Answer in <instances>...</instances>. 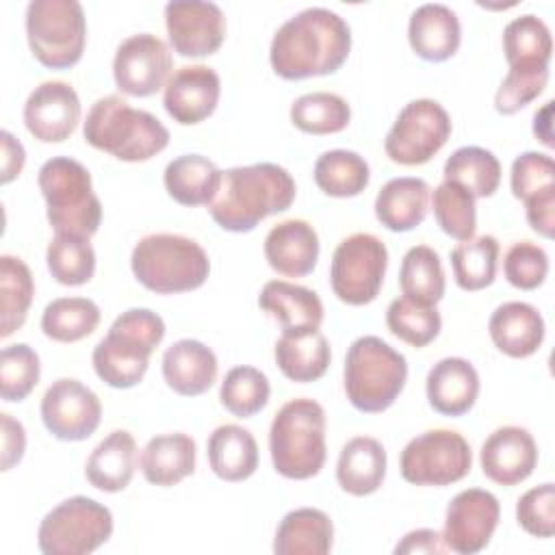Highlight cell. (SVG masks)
<instances>
[{"label": "cell", "mask_w": 555, "mask_h": 555, "mask_svg": "<svg viewBox=\"0 0 555 555\" xmlns=\"http://www.w3.org/2000/svg\"><path fill=\"white\" fill-rule=\"evenodd\" d=\"M351 52V28L325 7H308L288 17L269 48L271 69L284 80L327 76L343 67Z\"/></svg>", "instance_id": "6da1fadb"}, {"label": "cell", "mask_w": 555, "mask_h": 555, "mask_svg": "<svg viewBox=\"0 0 555 555\" xmlns=\"http://www.w3.org/2000/svg\"><path fill=\"white\" fill-rule=\"evenodd\" d=\"M293 176L275 163H254L221 171V184L208 212L225 232H251L262 219L284 212L295 202Z\"/></svg>", "instance_id": "7a4b0ae2"}, {"label": "cell", "mask_w": 555, "mask_h": 555, "mask_svg": "<svg viewBox=\"0 0 555 555\" xmlns=\"http://www.w3.org/2000/svg\"><path fill=\"white\" fill-rule=\"evenodd\" d=\"M85 141L124 163H143L169 145L165 124L141 108H132L121 95H104L93 102L82 126Z\"/></svg>", "instance_id": "3957f363"}, {"label": "cell", "mask_w": 555, "mask_h": 555, "mask_svg": "<svg viewBox=\"0 0 555 555\" xmlns=\"http://www.w3.org/2000/svg\"><path fill=\"white\" fill-rule=\"evenodd\" d=\"M165 338V321L150 308H128L93 347L95 375L111 388L137 386L150 366V356Z\"/></svg>", "instance_id": "277c9868"}, {"label": "cell", "mask_w": 555, "mask_h": 555, "mask_svg": "<svg viewBox=\"0 0 555 555\" xmlns=\"http://www.w3.org/2000/svg\"><path fill=\"white\" fill-rule=\"evenodd\" d=\"M269 451L275 473L286 479L319 475L327 457L323 405L308 397L286 401L271 421Z\"/></svg>", "instance_id": "5b68a950"}, {"label": "cell", "mask_w": 555, "mask_h": 555, "mask_svg": "<svg viewBox=\"0 0 555 555\" xmlns=\"http://www.w3.org/2000/svg\"><path fill=\"white\" fill-rule=\"evenodd\" d=\"M130 269L141 286L156 295L189 293L208 280L210 260L204 247L182 234L143 236L130 256Z\"/></svg>", "instance_id": "8992f818"}, {"label": "cell", "mask_w": 555, "mask_h": 555, "mask_svg": "<svg viewBox=\"0 0 555 555\" xmlns=\"http://www.w3.org/2000/svg\"><path fill=\"white\" fill-rule=\"evenodd\" d=\"M345 395L364 414L388 410L408 382V360L379 336L356 338L345 356Z\"/></svg>", "instance_id": "52a82bcc"}, {"label": "cell", "mask_w": 555, "mask_h": 555, "mask_svg": "<svg viewBox=\"0 0 555 555\" xmlns=\"http://www.w3.org/2000/svg\"><path fill=\"white\" fill-rule=\"evenodd\" d=\"M39 191L46 199V215L54 234H78L91 238L102 221V204L93 193L89 169L69 158L52 156L37 173Z\"/></svg>", "instance_id": "ba28073f"}, {"label": "cell", "mask_w": 555, "mask_h": 555, "mask_svg": "<svg viewBox=\"0 0 555 555\" xmlns=\"http://www.w3.org/2000/svg\"><path fill=\"white\" fill-rule=\"evenodd\" d=\"M33 56L50 69L74 67L85 52L87 20L78 0H33L26 7Z\"/></svg>", "instance_id": "9c48e42d"}, {"label": "cell", "mask_w": 555, "mask_h": 555, "mask_svg": "<svg viewBox=\"0 0 555 555\" xmlns=\"http://www.w3.org/2000/svg\"><path fill=\"white\" fill-rule=\"evenodd\" d=\"M113 533V514L89 496H69L39 522L37 544L43 555H87Z\"/></svg>", "instance_id": "30bf717a"}, {"label": "cell", "mask_w": 555, "mask_h": 555, "mask_svg": "<svg viewBox=\"0 0 555 555\" xmlns=\"http://www.w3.org/2000/svg\"><path fill=\"white\" fill-rule=\"evenodd\" d=\"M386 269L388 249L384 241L369 232H356L336 245L330 262V284L343 304L366 306L379 295Z\"/></svg>", "instance_id": "8fae6325"}, {"label": "cell", "mask_w": 555, "mask_h": 555, "mask_svg": "<svg viewBox=\"0 0 555 555\" xmlns=\"http://www.w3.org/2000/svg\"><path fill=\"white\" fill-rule=\"evenodd\" d=\"M473 466L466 438L453 429H427L412 438L399 457L401 477L414 486H451Z\"/></svg>", "instance_id": "7c38bea8"}, {"label": "cell", "mask_w": 555, "mask_h": 555, "mask_svg": "<svg viewBox=\"0 0 555 555\" xmlns=\"http://www.w3.org/2000/svg\"><path fill=\"white\" fill-rule=\"evenodd\" d=\"M451 130V117L444 106L431 98H418L399 111L384 139V152L397 165H423L442 150Z\"/></svg>", "instance_id": "4fadbf2b"}, {"label": "cell", "mask_w": 555, "mask_h": 555, "mask_svg": "<svg viewBox=\"0 0 555 555\" xmlns=\"http://www.w3.org/2000/svg\"><path fill=\"white\" fill-rule=\"evenodd\" d=\"M39 410L46 429L65 442L87 440L102 421L98 395L74 377L54 379L43 392Z\"/></svg>", "instance_id": "5bb4252c"}, {"label": "cell", "mask_w": 555, "mask_h": 555, "mask_svg": "<svg viewBox=\"0 0 555 555\" xmlns=\"http://www.w3.org/2000/svg\"><path fill=\"white\" fill-rule=\"evenodd\" d=\"M171 65L173 59L169 46L160 37L152 33H137L117 46L113 78L121 93L147 98L158 89H165L171 76Z\"/></svg>", "instance_id": "9a60e30c"}, {"label": "cell", "mask_w": 555, "mask_h": 555, "mask_svg": "<svg viewBox=\"0 0 555 555\" xmlns=\"http://www.w3.org/2000/svg\"><path fill=\"white\" fill-rule=\"evenodd\" d=\"M165 26L173 52L184 59L215 54L225 39V15L206 0H171L165 4Z\"/></svg>", "instance_id": "2e32d148"}, {"label": "cell", "mask_w": 555, "mask_h": 555, "mask_svg": "<svg viewBox=\"0 0 555 555\" xmlns=\"http://www.w3.org/2000/svg\"><path fill=\"white\" fill-rule=\"evenodd\" d=\"M501 505L499 499L481 488H468L457 492L444 516V544L451 553L473 555L483 551L499 525Z\"/></svg>", "instance_id": "e0dca14e"}, {"label": "cell", "mask_w": 555, "mask_h": 555, "mask_svg": "<svg viewBox=\"0 0 555 555\" xmlns=\"http://www.w3.org/2000/svg\"><path fill=\"white\" fill-rule=\"evenodd\" d=\"M80 98L69 82L46 80L24 104V126L41 143H63L80 121Z\"/></svg>", "instance_id": "ac0fdd59"}, {"label": "cell", "mask_w": 555, "mask_h": 555, "mask_svg": "<svg viewBox=\"0 0 555 555\" xmlns=\"http://www.w3.org/2000/svg\"><path fill=\"white\" fill-rule=\"evenodd\" d=\"M219 95L221 78L212 67L182 65L163 89V106L176 124L195 126L215 113Z\"/></svg>", "instance_id": "d6986e66"}, {"label": "cell", "mask_w": 555, "mask_h": 555, "mask_svg": "<svg viewBox=\"0 0 555 555\" xmlns=\"http://www.w3.org/2000/svg\"><path fill=\"white\" fill-rule=\"evenodd\" d=\"M479 462L490 481L499 486H516L535 470L538 444L529 429L503 425L483 440Z\"/></svg>", "instance_id": "ffe728a7"}, {"label": "cell", "mask_w": 555, "mask_h": 555, "mask_svg": "<svg viewBox=\"0 0 555 555\" xmlns=\"http://www.w3.org/2000/svg\"><path fill=\"white\" fill-rule=\"evenodd\" d=\"M264 258L280 275H310L319 260V234L304 219H284L267 232Z\"/></svg>", "instance_id": "44dd1931"}, {"label": "cell", "mask_w": 555, "mask_h": 555, "mask_svg": "<svg viewBox=\"0 0 555 555\" xmlns=\"http://www.w3.org/2000/svg\"><path fill=\"white\" fill-rule=\"evenodd\" d=\"M215 351L195 338H180L171 343L163 353L165 384L182 397H199L217 379Z\"/></svg>", "instance_id": "7402d4cb"}, {"label": "cell", "mask_w": 555, "mask_h": 555, "mask_svg": "<svg viewBox=\"0 0 555 555\" xmlns=\"http://www.w3.org/2000/svg\"><path fill=\"white\" fill-rule=\"evenodd\" d=\"M408 41L423 61L440 63L451 59L462 41V26L455 11L440 2L416 7L408 22Z\"/></svg>", "instance_id": "603a6c76"}, {"label": "cell", "mask_w": 555, "mask_h": 555, "mask_svg": "<svg viewBox=\"0 0 555 555\" xmlns=\"http://www.w3.org/2000/svg\"><path fill=\"white\" fill-rule=\"evenodd\" d=\"M425 395L438 414L462 416L479 397V373L464 358H442L427 373Z\"/></svg>", "instance_id": "cb8c5ba5"}, {"label": "cell", "mask_w": 555, "mask_h": 555, "mask_svg": "<svg viewBox=\"0 0 555 555\" xmlns=\"http://www.w3.org/2000/svg\"><path fill=\"white\" fill-rule=\"evenodd\" d=\"M488 332L501 353L529 358L542 347L546 325L535 306L527 301H505L490 314Z\"/></svg>", "instance_id": "d4e9b609"}, {"label": "cell", "mask_w": 555, "mask_h": 555, "mask_svg": "<svg viewBox=\"0 0 555 555\" xmlns=\"http://www.w3.org/2000/svg\"><path fill=\"white\" fill-rule=\"evenodd\" d=\"M273 356L282 375L297 384H308L323 377L332 360L330 343L319 327L282 330Z\"/></svg>", "instance_id": "484cf974"}, {"label": "cell", "mask_w": 555, "mask_h": 555, "mask_svg": "<svg viewBox=\"0 0 555 555\" xmlns=\"http://www.w3.org/2000/svg\"><path fill=\"white\" fill-rule=\"evenodd\" d=\"M386 449L377 438L356 436L347 440L338 453L336 481L351 496H369L377 492L386 479Z\"/></svg>", "instance_id": "4316f807"}, {"label": "cell", "mask_w": 555, "mask_h": 555, "mask_svg": "<svg viewBox=\"0 0 555 555\" xmlns=\"http://www.w3.org/2000/svg\"><path fill=\"white\" fill-rule=\"evenodd\" d=\"M429 197L431 189L423 178H392L375 197V217L390 232H410L425 221Z\"/></svg>", "instance_id": "83f0119b"}, {"label": "cell", "mask_w": 555, "mask_h": 555, "mask_svg": "<svg viewBox=\"0 0 555 555\" xmlns=\"http://www.w3.org/2000/svg\"><path fill=\"white\" fill-rule=\"evenodd\" d=\"M197 447L189 434L173 431L147 440L141 451L139 466L152 486L169 488L193 475Z\"/></svg>", "instance_id": "f1b7e54d"}, {"label": "cell", "mask_w": 555, "mask_h": 555, "mask_svg": "<svg viewBox=\"0 0 555 555\" xmlns=\"http://www.w3.org/2000/svg\"><path fill=\"white\" fill-rule=\"evenodd\" d=\"M137 442L130 431L115 429L95 444L85 464L87 481L102 492H121L134 477Z\"/></svg>", "instance_id": "f546056e"}, {"label": "cell", "mask_w": 555, "mask_h": 555, "mask_svg": "<svg viewBox=\"0 0 555 555\" xmlns=\"http://www.w3.org/2000/svg\"><path fill=\"white\" fill-rule=\"evenodd\" d=\"M334 544L332 518L317 507H297L284 514L275 529L273 553L278 555H325Z\"/></svg>", "instance_id": "4dcf8cb0"}, {"label": "cell", "mask_w": 555, "mask_h": 555, "mask_svg": "<svg viewBox=\"0 0 555 555\" xmlns=\"http://www.w3.org/2000/svg\"><path fill=\"white\" fill-rule=\"evenodd\" d=\"M210 470L223 481H245L258 468V444L249 429L228 423L212 429L206 442Z\"/></svg>", "instance_id": "1f68e13d"}, {"label": "cell", "mask_w": 555, "mask_h": 555, "mask_svg": "<svg viewBox=\"0 0 555 555\" xmlns=\"http://www.w3.org/2000/svg\"><path fill=\"white\" fill-rule=\"evenodd\" d=\"M169 197L182 206H208L219 191L221 169L202 154H182L163 173Z\"/></svg>", "instance_id": "d6a6232c"}, {"label": "cell", "mask_w": 555, "mask_h": 555, "mask_svg": "<svg viewBox=\"0 0 555 555\" xmlns=\"http://www.w3.org/2000/svg\"><path fill=\"white\" fill-rule=\"evenodd\" d=\"M258 306L280 321L282 330L321 327L323 323L321 297L312 288L286 280L267 282L258 295Z\"/></svg>", "instance_id": "836d02e7"}, {"label": "cell", "mask_w": 555, "mask_h": 555, "mask_svg": "<svg viewBox=\"0 0 555 555\" xmlns=\"http://www.w3.org/2000/svg\"><path fill=\"white\" fill-rule=\"evenodd\" d=\"M35 295L28 264L11 254L0 256V338H9L26 323Z\"/></svg>", "instance_id": "e575fe53"}, {"label": "cell", "mask_w": 555, "mask_h": 555, "mask_svg": "<svg viewBox=\"0 0 555 555\" xmlns=\"http://www.w3.org/2000/svg\"><path fill=\"white\" fill-rule=\"evenodd\" d=\"M399 286L403 297L423 306H436L447 288L440 256L429 245L410 247L401 260Z\"/></svg>", "instance_id": "d590c367"}, {"label": "cell", "mask_w": 555, "mask_h": 555, "mask_svg": "<svg viewBox=\"0 0 555 555\" xmlns=\"http://www.w3.org/2000/svg\"><path fill=\"white\" fill-rule=\"evenodd\" d=\"M503 52L509 67H548L553 39L544 20L533 13L514 17L503 30Z\"/></svg>", "instance_id": "8d00e7d4"}, {"label": "cell", "mask_w": 555, "mask_h": 555, "mask_svg": "<svg viewBox=\"0 0 555 555\" xmlns=\"http://www.w3.org/2000/svg\"><path fill=\"white\" fill-rule=\"evenodd\" d=\"M444 180L457 182L464 186L475 199L492 197L501 184V163L499 158L479 145L457 147L444 160Z\"/></svg>", "instance_id": "74e56055"}, {"label": "cell", "mask_w": 555, "mask_h": 555, "mask_svg": "<svg viewBox=\"0 0 555 555\" xmlns=\"http://www.w3.org/2000/svg\"><path fill=\"white\" fill-rule=\"evenodd\" d=\"M314 182L330 197H356L371 180L369 163L351 150L323 152L314 163Z\"/></svg>", "instance_id": "f35d334b"}, {"label": "cell", "mask_w": 555, "mask_h": 555, "mask_svg": "<svg viewBox=\"0 0 555 555\" xmlns=\"http://www.w3.org/2000/svg\"><path fill=\"white\" fill-rule=\"evenodd\" d=\"M100 317V308L93 299L59 297L43 308L41 330L56 343H76L95 332Z\"/></svg>", "instance_id": "ab89813d"}, {"label": "cell", "mask_w": 555, "mask_h": 555, "mask_svg": "<svg viewBox=\"0 0 555 555\" xmlns=\"http://www.w3.org/2000/svg\"><path fill=\"white\" fill-rule=\"evenodd\" d=\"M451 269L462 291H481L496 278L499 241L492 234L473 236L451 249Z\"/></svg>", "instance_id": "60d3db41"}, {"label": "cell", "mask_w": 555, "mask_h": 555, "mask_svg": "<svg viewBox=\"0 0 555 555\" xmlns=\"http://www.w3.org/2000/svg\"><path fill=\"white\" fill-rule=\"evenodd\" d=\"M291 121L306 134H336L349 126L351 108L338 93L312 91L291 104Z\"/></svg>", "instance_id": "b9f144b4"}, {"label": "cell", "mask_w": 555, "mask_h": 555, "mask_svg": "<svg viewBox=\"0 0 555 555\" xmlns=\"http://www.w3.org/2000/svg\"><path fill=\"white\" fill-rule=\"evenodd\" d=\"M46 264L63 286H82L95 273V251L87 236L54 234L46 249Z\"/></svg>", "instance_id": "7bdbcfd3"}, {"label": "cell", "mask_w": 555, "mask_h": 555, "mask_svg": "<svg viewBox=\"0 0 555 555\" xmlns=\"http://www.w3.org/2000/svg\"><path fill=\"white\" fill-rule=\"evenodd\" d=\"M429 204L434 208V217L444 234L455 241H468L475 236L477 230V206L475 197L460 186L457 182L442 180L431 197Z\"/></svg>", "instance_id": "ee69618b"}, {"label": "cell", "mask_w": 555, "mask_h": 555, "mask_svg": "<svg viewBox=\"0 0 555 555\" xmlns=\"http://www.w3.org/2000/svg\"><path fill=\"white\" fill-rule=\"evenodd\" d=\"M269 397L271 386L267 375L260 369L247 364L230 369L219 388L221 405L238 418L258 414L269 403Z\"/></svg>", "instance_id": "f6af8a7d"}, {"label": "cell", "mask_w": 555, "mask_h": 555, "mask_svg": "<svg viewBox=\"0 0 555 555\" xmlns=\"http://www.w3.org/2000/svg\"><path fill=\"white\" fill-rule=\"evenodd\" d=\"M388 330L410 347H427L440 334L442 319L436 306H423L408 297H397L386 310Z\"/></svg>", "instance_id": "bcb514c9"}, {"label": "cell", "mask_w": 555, "mask_h": 555, "mask_svg": "<svg viewBox=\"0 0 555 555\" xmlns=\"http://www.w3.org/2000/svg\"><path fill=\"white\" fill-rule=\"evenodd\" d=\"M41 364L37 351L26 343H15L0 353V397L11 403L24 401L37 386Z\"/></svg>", "instance_id": "7dc6e473"}, {"label": "cell", "mask_w": 555, "mask_h": 555, "mask_svg": "<svg viewBox=\"0 0 555 555\" xmlns=\"http://www.w3.org/2000/svg\"><path fill=\"white\" fill-rule=\"evenodd\" d=\"M548 82V67H509L501 80L494 108L501 115H514L531 104Z\"/></svg>", "instance_id": "c3c4849f"}, {"label": "cell", "mask_w": 555, "mask_h": 555, "mask_svg": "<svg viewBox=\"0 0 555 555\" xmlns=\"http://www.w3.org/2000/svg\"><path fill=\"white\" fill-rule=\"evenodd\" d=\"M505 280L520 291H533L548 275V254L531 241H516L503 258Z\"/></svg>", "instance_id": "681fc988"}, {"label": "cell", "mask_w": 555, "mask_h": 555, "mask_svg": "<svg viewBox=\"0 0 555 555\" xmlns=\"http://www.w3.org/2000/svg\"><path fill=\"white\" fill-rule=\"evenodd\" d=\"M509 186L516 199L527 202L529 197L555 189V163L544 152H522L514 158L509 171Z\"/></svg>", "instance_id": "f907efd6"}, {"label": "cell", "mask_w": 555, "mask_h": 555, "mask_svg": "<svg viewBox=\"0 0 555 555\" xmlns=\"http://www.w3.org/2000/svg\"><path fill=\"white\" fill-rule=\"evenodd\" d=\"M518 525L535 538H551L555 533V486L542 483L527 490L516 503Z\"/></svg>", "instance_id": "816d5d0a"}, {"label": "cell", "mask_w": 555, "mask_h": 555, "mask_svg": "<svg viewBox=\"0 0 555 555\" xmlns=\"http://www.w3.org/2000/svg\"><path fill=\"white\" fill-rule=\"evenodd\" d=\"M522 204L531 230L544 238H551L555 230V189L542 191Z\"/></svg>", "instance_id": "f5cc1de1"}, {"label": "cell", "mask_w": 555, "mask_h": 555, "mask_svg": "<svg viewBox=\"0 0 555 555\" xmlns=\"http://www.w3.org/2000/svg\"><path fill=\"white\" fill-rule=\"evenodd\" d=\"M397 555H442L451 553L444 544L442 533L436 529H414L408 531L395 546Z\"/></svg>", "instance_id": "db71d44e"}, {"label": "cell", "mask_w": 555, "mask_h": 555, "mask_svg": "<svg viewBox=\"0 0 555 555\" xmlns=\"http://www.w3.org/2000/svg\"><path fill=\"white\" fill-rule=\"evenodd\" d=\"M0 425H2V470L7 473L15 464H20V460L24 457L26 429L20 421H15L7 412L0 414Z\"/></svg>", "instance_id": "11a10c76"}, {"label": "cell", "mask_w": 555, "mask_h": 555, "mask_svg": "<svg viewBox=\"0 0 555 555\" xmlns=\"http://www.w3.org/2000/svg\"><path fill=\"white\" fill-rule=\"evenodd\" d=\"M0 141H2V184H9L11 180H15L22 169H24V163H26V152H24V145L9 132V130H2L0 132Z\"/></svg>", "instance_id": "9f6ffc18"}, {"label": "cell", "mask_w": 555, "mask_h": 555, "mask_svg": "<svg viewBox=\"0 0 555 555\" xmlns=\"http://www.w3.org/2000/svg\"><path fill=\"white\" fill-rule=\"evenodd\" d=\"M551 113H553V100L544 102L542 108L533 115V134L540 139L546 147H553V132H551Z\"/></svg>", "instance_id": "6f0895ef"}]
</instances>
